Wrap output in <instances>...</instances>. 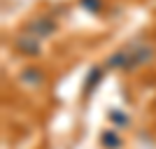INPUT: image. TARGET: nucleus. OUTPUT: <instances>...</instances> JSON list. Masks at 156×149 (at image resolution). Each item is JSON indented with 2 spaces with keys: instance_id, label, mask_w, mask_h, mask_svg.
<instances>
[{
  "instance_id": "nucleus-1",
  "label": "nucleus",
  "mask_w": 156,
  "mask_h": 149,
  "mask_svg": "<svg viewBox=\"0 0 156 149\" xmlns=\"http://www.w3.org/2000/svg\"><path fill=\"white\" fill-rule=\"evenodd\" d=\"M28 30L33 33V35H37V37H47V35H51L54 30H56V23L49 19H35L28 26Z\"/></svg>"
},
{
  "instance_id": "nucleus-2",
  "label": "nucleus",
  "mask_w": 156,
  "mask_h": 149,
  "mask_svg": "<svg viewBox=\"0 0 156 149\" xmlns=\"http://www.w3.org/2000/svg\"><path fill=\"white\" fill-rule=\"evenodd\" d=\"M16 47H19L23 54H28V56L40 54V37H37V35H23V37H16Z\"/></svg>"
},
{
  "instance_id": "nucleus-3",
  "label": "nucleus",
  "mask_w": 156,
  "mask_h": 149,
  "mask_svg": "<svg viewBox=\"0 0 156 149\" xmlns=\"http://www.w3.org/2000/svg\"><path fill=\"white\" fill-rule=\"evenodd\" d=\"M23 82L30 84V86L42 84V72H40V70H23Z\"/></svg>"
},
{
  "instance_id": "nucleus-4",
  "label": "nucleus",
  "mask_w": 156,
  "mask_h": 149,
  "mask_svg": "<svg viewBox=\"0 0 156 149\" xmlns=\"http://www.w3.org/2000/svg\"><path fill=\"white\" fill-rule=\"evenodd\" d=\"M79 2H82V7L86 12H91V14H98L103 9V0H79Z\"/></svg>"
},
{
  "instance_id": "nucleus-5",
  "label": "nucleus",
  "mask_w": 156,
  "mask_h": 149,
  "mask_svg": "<svg viewBox=\"0 0 156 149\" xmlns=\"http://www.w3.org/2000/svg\"><path fill=\"white\" fill-rule=\"evenodd\" d=\"M100 140H103V144H105V147H110V149H117L119 144H121V140L117 137V133H105V135L100 137Z\"/></svg>"
},
{
  "instance_id": "nucleus-6",
  "label": "nucleus",
  "mask_w": 156,
  "mask_h": 149,
  "mask_svg": "<svg viewBox=\"0 0 156 149\" xmlns=\"http://www.w3.org/2000/svg\"><path fill=\"white\" fill-rule=\"evenodd\" d=\"M98 79H100V68H93V70H91V77H89V82H86V86H84L86 93L93 91V86L98 84Z\"/></svg>"
}]
</instances>
